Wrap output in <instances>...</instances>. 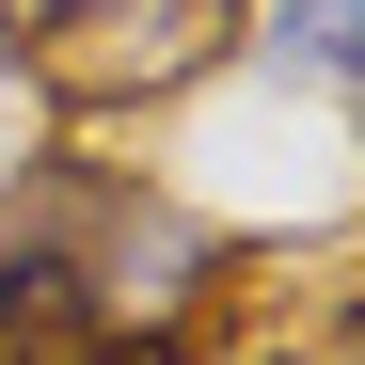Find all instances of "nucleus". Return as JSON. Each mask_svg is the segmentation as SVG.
<instances>
[{
  "mask_svg": "<svg viewBox=\"0 0 365 365\" xmlns=\"http://www.w3.org/2000/svg\"><path fill=\"white\" fill-rule=\"evenodd\" d=\"M222 48H238L222 0H48V16L16 32V64L64 111H159V96H191Z\"/></svg>",
  "mask_w": 365,
  "mask_h": 365,
  "instance_id": "obj_1",
  "label": "nucleus"
},
{
  "mask_svg": "<svg viewBox=\"0 0 365 365\" xmlns=\"http://www.w3.org/2000/svg\"><path fill=\"white\" fill-rule=\"evenodd\" d=\"M0 48H16V16H0Z\"/></svg>",
  "mask_w": 365,
  "mask_h": 365,
  "instance_id": "obj_3",
  "label": "nucleus"
},
{
  "mask_svg": "<svg viewBox=\"0 0 365 365\" xmlns=\"http://www.w3.org/2000/svg\"><path fill=\"white\" fill-rule=\"evenodd\" d=\"M270 48H286V64L318 80V96H349V64H365V16H349V0H302V16H286Z\"/></svg>",
  "mask_w": 365,
  "mask_h": 365,
  "instance_id": "obj_2",
  "label": "nucleus"
}]
</instances>
